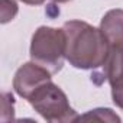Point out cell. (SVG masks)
Returning a JSON list of instances; mask_svg holds the SVG:
<instances>
[{"instance_id": "6da1fadb", "label": "cell", "mask_w": 123, "mask_h": 123, "mask_svg": "<svg viewBox=\"0 0 123 123\" xmlns=\"http://www.w3.org/2000/svg\"><path fill=\"white\" fill-rule=\"evenodd\" d=\"M65 59L80 70H96L106 64L110 45L100 28H94L83 20H68L64 23Z\"/></svg>"}, {"instance_id": "9c48e42d", "label": "cell", "mask_w": 123, "mask_h": 123, "mask_svg": "<svg viewBox=\"0 0 123 123\" xmlns=\"http://www.w3.org/2000/svg\"><path fill=\"white\" fill-rule=\"evenodd\" d=\"M25 5H31V6H39V5H43L46 0H20Z\"/></svg>"}, {"instance_id": "30bf717a", "label": "cell", "mask_w": 123, "mask_h": 123, "mask_svg": "<svg viewBox=\"0 0 123 123\" xmlns=\"http://www.w3.org/2000/svg\"><path fill=\"white\" fill-rule=\"evenodd\" d=\"M55 3H67V2H71V0H54Z\"/></svg>"}, {"instance_id": "5b68a950", "label": "cell", "mask_w": 123, "mask_h": 123, "mask_svg": "<svg viewBox=\"0 0 123 123\" xmlns=\"http://www.w3.org/2000/svg\"><path fill=\"white\" fill-rule=\"evenodd\" d=\"M104 73L111 88L113 103L119 109H123V46L110 49Z\"/></svg>"}, {"instance_id": "8992f818", "label": "cell", "mask_w": 123, "mask_h": 123, "mask_svg": "<svg viewBox=\"0 0 123 123\" xmlns=\"http://www.w3.org/2000/svg\"><path fill=\"white\" fill-rule=\"evenodd\" d=\"M100 31L109 42L110 48L123 46V10L111 9L109 10L100 22Z\"/></svg>"}, {"instance_id": "ba28073f", "label": "cell", "mask_w": 123, "mask_h": 123, "mask_svg": "<svg viewBox=\"0 0 123 123\" xmlns=\"http://www.w3.org/2000/svg\"><path fill=\"white\" fill-rule=\"evenodd\" d=\"M18 3L15 0H0V22L3 25L13 20L18 15Z\"/></svg>"}, {"instance_id": "3957f363", "label": "cell", "mask_w": 123, "mask_h": 123, "mask_svg": "<svg viewBox=\"0 0 123 123\" xmlns=\"http://www.w3.org/2000/svg\"><path fill=\"white\" fill-rule=\"evenodd\" d=\"M28 101L38 114L51 123H71L77 122L80 117L70 106L67 94L56 84H54L52 80L42 84L28 98Z\"/></svg>"}, {"instance_id": "7a4b0ae2", "label": "cell", "mask_w": 123, "mask_h": 123, "mask_svg": "<svg viewBox=\"0 0 123 123\" xmlns=\"http://www.w3.org/2000/svg\"><path fill=\"white\" fill-rule=\"evenodd\" d=\"M29 55L33 62L46 68L51 74L61 71L65 59V33L51 26H39L32 35Z\"/></svg>"}, {"instance_id": "52a82bcc", "label": "cell", "mask_w": 123, "mask_h": 123, "mask_svg": "<svg viewBox=\"0 0 123 123\" xmlns=\"http://www.w3.org/2000/svg\"><path fill=\"white\" fill-rule=\"evenodd\" d=\"M80 122H107V123H120V117L111 110V109H104L98 107L94 110L87 111L86 114L78 117Z\"/></svg>"}, {"instance_id": "277c9868", "label": "cell", "mask_w": 123, "mask_h": 123, "mask_svg": "<svg viewBox=\"0 0 123 123\" xmlns=\"http://www.w3.org/2000/svg\"><path fill=\"white\" fill-rule=\"evenodd\" d=\"M51 73L42 65L33 62H26L19 67L13 78V88L22 98H29L42 84L51 81Z\"/></svg>"}]
</instances>
